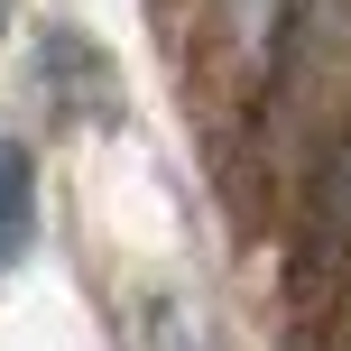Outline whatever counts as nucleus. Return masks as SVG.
<instances>
[{
    "instance_id": "1",
    "label": "nucleus",
    "mask_w": 351,
    "mask_h": 351,
    "mask_svg": "<svg viewBox=\"0 0 351 351\" xmlns=\"http://www.w3.org/2000/svg\"><path fill=\"white\" fill-rule=\"evenodd\" d=\"M37 222V185H28V148L0 130V259H19V241H28Z\"/></svg>"
},
{
    "instance_id": "2",
    "label": "nucleus",
    "mask_w": 351,
    "mask_h": 351,
    "mask_svg": "<svg viewBox=\"0 0 351 351\" xmlns=\"http://www.w3.org/2000/svg\"><path fill=\"white\" fill-rule=\"evenodd\" d=\"M315 231H324V241H342V250H351V139H342V158H333V176H324V204H315Z\"/></svg>"
},
{
    "instance_id": "3",
    "label": "nucleus",
    "mask_w": 351,
    "mask_h": 351,
    "mask_svg": "<svg viewBox=\"0 0 351 351\" xmlns=\"http://www.w3.org/2000/svg\"><path fill=\"white\" fill-rule=\"evenodd\" d=\"M231 19H241V28H250V37H259V28H268V19H278V0H231Z\"/></svg>"
},
{
    "instance_id": "4",
    "label": "nucleus",
    "mask_w": 351,
    "mask_h": 351,
    "mask_svg": "<svg viewBox=\"0 0 351 351\" xmlns=\"http://www.w3.org/2000/svg\"><path fill=\"white\" fill-rule=\"evenodd\" d=\"M0 19H10V0H0Z\"/></svg>"
}]
</instances>
